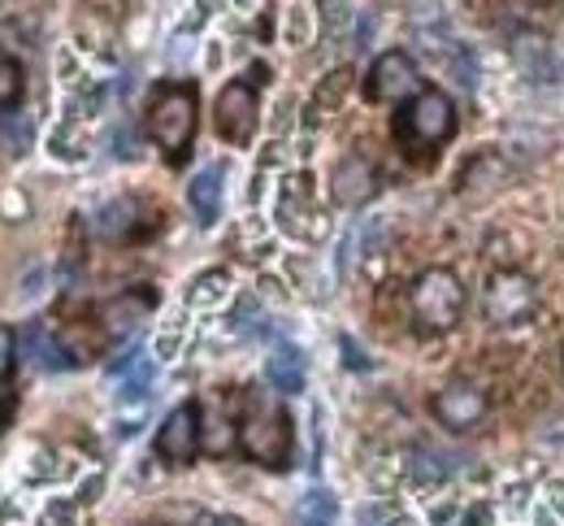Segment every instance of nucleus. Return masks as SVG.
I'll return each instance as SVG.
<instances>
[{"mask_svg": "<svg viewBox=\"0 0 564 526\" xmlns=\"http://www.w3.org/2000/svg\"><path fill=\"white\" fill-rule=\"evenodd\" d=\"M187 201H192L196 223H200V226L217 223V214H221V165H209V170H200V174L192 179Z\"/></svg>", "mask_w": 564, "mask_h": 526, "instance_id": "ddd939ff", "label": "nucleus"}, {"mask_svg": "<svg viewBox=\"0 0 564 526\" xmlns=\"http://www.w3.org/2000/svg\"><path fill=\"white\" fill-rule=\"evenodd\" d=\"M148 131L170 161H183L192 140H196V87L192 83H161L152 92V105H148Z\"/></svg>", "mask_w": 564, "mask_h": 526, "instance_id": "f03ea898", "label": "nucleus"}, {"mask_svg": "<svg viewBox=\"0 0 564 526\" xmlns=\"http://www.w3.org/2000/svg\"><path fill=\"white\" fill-rule=\"evenodd\" d=\"M135 214H140L135 201H113V205H105V210L96 214V226H100L105 239H127V235L135 230Z\"/></svg>", "mask_w": 564, "mask_h": 526, "instance_id": "dca6fc26", "label": "nucleus"}, {"mask_svg": "<svg viewBox=\"0 0 564 526\" xmlns=\"http://www.w3.org/2000/svg\"><path fill=\"white\" fill-rule=\"evenodd\" d=\"M13 353H18V335L9 326H0V378L13 375V362H18Z\"/></svg>", "mask_w": 564, "mask_h": 526, "instance_id": "aec40b11", "label": "nucleus"}, {"mask_svg": "<svg viewBox=\"0 0 564 526\" xmlns=\"http://www.w3.org/2000/svg\"><path fill=\"white\" fill-rule=\"evenodd\" d=\"M482 304H487V318L495 326H521L539 304V288L521 270H499L487 283V301Z\"/></svg>", "mask_w": 564, "mask_h": 526, "instance_id": "39448f33", "label": "nucleus"}, {"mask_svg": "<svg viewBox=\"0 0 564 526\" xmlns=\"http://www.w3.org/2000/svg\"><path fill=\"white\" fill-rule=\"evenodd\" d=\"M152 304H156L152 292H127V297L105 304V326H109L113 335H127V331H135L143 318H148Z\"/></svg>", "mask_w": 564, "mask_h": 526, "instance_id": "4468645a", "label": "nucleus"}, {"mask_svg": "<svg viewBox=\"0 0 564 526\" xmlns=\"http://www.w3.org/2000/svg\"><path fill=\"white\" fill-rule=\"evenodd\" d=\"M417 92H422V75H417V62L409 53L391 49L369 66V78H365V96L369 100L391 105V100H413Z\"/></svg>", "mask_w": 564, "mask_h": 526, "instance_id": "0eeeda50", "label": "nucleus"}, {"mask_svg": "<svg viewBox=\"0 0 564 526\" xmlns=\"http://www.w3.org/2000/svg\"><path fill=\"white\" fill-rule=\"evenodd\" d=\"M217 283H226V275H205L200 283H196V292H192V304H209L217 297Z\"/></svg>", "mask_w": 564, "mask_h": 526, "instance_id": "412c9836", "label": "nucleus"}, {"mask_svg": "<svg viewBox=\"0 0 564 526\" xmlns=\"http://www.w3.org/2000/svg\"><path fill=\"white\" fill-rule=\"evenodd\" d=\"M395 136H400L413 152L447 144V140L456 136V105H452V96H447V92H438V87L417 92V96L409 100V109L400 114Z\"/></svg>", "mask_w": 564, "mask_h": 526, "instance_id": "7ed1b4c3", "label": "nucleus"}, {"mask_svg": "<svg viewBox=\"0 0 564 526\" xmlns=\"http://www.w3.org/2000/svg\"><path fill=\"white\" fill-rule=\"evenodd\" d=\"M239 444L261 465H286V457H291V418L282 414L279 400L270 391H261V387H252L243 396Z\"/></svg>", "mask_w": 564, "mask_h": 526, "instance_id": "f257e3e1", "label": "nucleus"}, {"mask_svg": "<svg viewBox=\"0 0 564 526\" xmlns=\"http://www.w3.org/2000/svg\"><path fill=\"white\" fill-rule=\"evenodd\" d=\"M156 452L170 461V465H187L196 461L200 452V405H178L161 431H156Z\"/></svg>", "mask_w": 564, "mask_h": 526, "instance_id": "1a4fd4ad", "label": "nucleus"}, {"mask_svg": "<svg viewBox=\"0 0 564 526\" xmlns=\"http://www.w3.org/2000/svg\"><path fill=\"white\" fill-rule=\"evenodd\" d=\"M18 96H22V66L0 49V109H9Z\"/></svg>", "mask_w": 564, "mask_h": 526, "instance_id": "a211bd4d", "label": "nucleus"}, {"mask_svg": "<svg viewBox=\"0 0 564 526\" xmlns=\"http://www.w3.org/2000/svg\"><path fill=\"white\" fill-rule=\"evenodd\" d=\"M373 187H378V174H373V165H369L365 157H344V161L335 165V174H330V196H335L344 210L365 205V201L373 196Z\"/></svg>", "mask_w": 564, "mask_h": 526, "instance_id": "9d476101", "label": "nucleus"}, {"mask_svg": "<svg viewBox=\"0 0 564 526\" xmlns=\"http://www.w3.org/2000/svg\"><path fill=\"white\" fill-rule=\"evenodd\" d=\"M265 378H270V387L282 391V396L300 391V387H304V357H300L295 348H279V353L265 362Z\"/></svg>", "mask_w": 564, "mask_h": 526, "instance_id": "2eb2a0df", "label": "nucleus"}, {"mask_svg": "<svg viewBox=\"0 0 564 526\" xmlns=\"http://www.w3.org/2000/svg\"><path fill=\"white\" fill-rule=\"evenodd\" d=\"M192 526H239V523H235V518H221V514H200Z\"/></svg>", "mask_w": 564, "mask_h": 526, "instance_id": "4be33fe9", "label": "nucleus"}, {"mask_svg": "<svg viewBox=\"0 0 564 526\" xmlns=\"http://www.w3.org/2000/svg\"><path fill=\"white\" fill-rule=\"evenodd\" d=\"M257 114H261V105H257V87H252V83L235 78V83H226V87L217 92L213 122H217V136H221L226 144H239V149H243V144L257 136Z\"/></svg>", "mask_w": 564, "mask_h": 526, "instance_id": "423d86ee", "label": "nucleus"}, {"mask_svg": "<svg viewBox=\"0 0 564 526\" xmlns=\"http://www.w3.org/2000/svg\"><path fill=\"white\" fill-rule=\"evenodd\" d=\"M335 514H339V505L330 492H308L300 501V526H335Z\"/></svg>", "mask_w": 564, "mask_h": 526, "instance_id": "f3484780", "label": "nucleus"}, {"mask_svg": "<svg viewBox=\"0 0 564 526\" xmlns=\"http://www.w3.org/2000/svg\"><path fill=\"white\" fill-rule=\"evenodd\" d=\"M512 57L534 83H564V62L556 57V49L543 35H517Z\"/></svg>", "mask_w": 564, "mask_h": 526, "instance_id": "9b49d317", "label": "nucleus"}, {"mask_svg": "<svg viewBox=\"0 0 564 526\" xmlns=\"http://www.w3.org/2000/svg\"><path fill=\"white\" fill-rule=\"evenodd\" d=\"M18 344H22V353L31 357V366H35V371H48V375H57V371H66V366H70L66 348L57 344V335H53L44 322H31V326L18 335Z\"/></svg>", "mask_w": 564, "mask_h": 526, "instance_id": "f8f14e48", "label": "nucleus"}, {"mask_svg": "<svg viewBox=\"0 0 564 526\" xmlns=\"http://www.w3.org/2000/svg\"><path fill=\"white\" fill-rule=\"evenodd\" d=\"M434 418L447 427V431H469L487 418V391L482 383L474 378H452L447 387H438L434 396Z\"/></svg>", "mask_w": 564, "mask_h": 526, "instance_id": "6e6552de", "label": "nucleus"}, {"mask_svg": "<svg viewBox=\"0 0 564 526\" xmlns=\"http://www.w3.org/2000/svg\"><path fill=\"white\" fill-rule=\"evenodd\" d=\"M447 470H452V465H447V457H443V452H417V461H413V474H417V479H422V483H434V479H447Z\"/></svg>", "mask_w": 564, "mask_h": 526, "instance_id": "6ab92c4d", "label": "nucleus"}, {"mask_svg": "<svg viewBox=\"0 0 564 526\" xmlns=\"http://www.w3.org/2000/svg\"><path fill=\"white\" fill-rule=\"evenodd\" d=\"M409 304H413V322L425 335H438V331H452L460 322V309H465V288L452 270H425L417 275L413 292H409Z\"/></svg>", "mask_w": 564, "mask_h": 526, "instance_id": "20e7f679", "label": "nucleus"}]
</instances>
